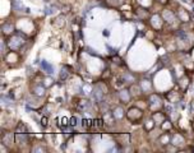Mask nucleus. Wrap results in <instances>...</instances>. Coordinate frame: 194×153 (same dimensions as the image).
<instances>
[{
    "instance_id": "24",
    "label": "nucleus",
    "mask_w": 194,
    "mask_h": 153,
    "mask_svg": "<svg viewBox=\"0 0 194 153\" xmlns=\"http://www.w3.org/2000/svg\"><path fill=\"white\" fill-rule=\"evenodd\" d=\"M160 1H161V3H166V0H160Z\"/></svg>"
},
{
    "instance_id": "3",
    "label": "nucleus",
    "mask_w": 194,
    "mask_h": 153,
    "mask_svg": "<svg viewBox=\"0 0 194 153\" xmlns=\"http://www.w3.org/2000/svg\"><path fill=\"white\" fill-rule=\"evenodd\" d=\"M102 97H104V92L101 91L98 87H96V88L93 89V93H92V98L96 101V102H100V101L102 100Z\"/></svg>"
},
{
    "instance_id": "13",
    "label": "nucleus",
    "mask_w": 194,
    "mask_h": 153,
    "mask_svg": "<svg viewBox=\"0 0 194 153\" xmlns=\"http://www.w3.org/2000/svg\"><path fill=\"white\" fill-rule=\"evenodd\" d=\"M3 31H4L5 33H9V32H13V26L12 24H9V23H6L3 26Z\"/></svg>"
},
{
    "instance_id": "10",
    "label": "nucleus",
    "mask_w": 194,
    "mask_h": 153,
    "mask_svg": "<svg viewBox=\"0 0 194 153\" xmlns=\"http://www.w3.org/2000/svg\"><path fill=\"white\" fill-rule=\"evenodd\" d=\"M114 114V116L116 117V119H121L123 116H124V114H123V110L120 109V107H118V109L115 110V112H112Z\"/></svg>"
},
{
    "instance_id": "1",
    "label": "nucleus",
    "mask_w": 194,
    "mask_h": 153,
    "mask_svg": "<svg viewBox=\"0 0 194 153\" xmlns=\"http://www.w3.org/2000/svg\"><path fill=\"white\" fill-rule=\"evenodd\" d=\"M22 45H23V40L19 37H13L9 40V47L12 48V50H17V48H19Z\"/></svg>"
},
{
    "instance_id": "11",
    "label": "nucleus",
    "mask_w": 194,
    "mask_h": 153,
    "mask_svg": "<svg viewBox=\"0 0 194 153\" xmlns=\"http://www.w3.org/2000/svg\"><path fill=\"white\" fill-rule=\"evenodd\" d=\"M68 75H69V72L66 70L65 68H63L61 72H60V79H61V81H65V79L68 78Z\"/></svg>"
},
{
    "instance_id": "21",
    "label": "nucleus",
    "mask_w": 194,
    "mask_h": 153,
    "mask_svg": "<svg viewBox=\"0 0 194 153\" xmlns=\"http://www.w3.org/2000/svg\"><path fill=\"white\" fill-rule=\"evenodd\" d=\"M95 125H96V126H101V125H102V120L101 119L95 120Z\"/></svg>"
},
{
    "instance_id": "8",
    "label": "nucleus",
    "mask_w": 194,
    "mask_h": 153,
    "mask_svg": "<svg viewBox=\"0 0 194 153\" xmlns=\"http://www.w3.org/2000/svg\"><path fill=\"white\" fill-rule=\"evenodd\" d=\"M27 133H17V137H16V139H17V142L18 143H22V142H24L27 139V135H26Z\"/></svg>"
},
{
    "instance_id": "5",
    "label": "nucleus",
    "mask_w": 194,
    "mask_h": 153,
    "mask_svg": "<svg viewBox=\"0 0 194 153\" xmlns=\"http://www.w3.org/2000/svg\"><path fill=\"white\" fill-rule=\"evenodd\" d=\"M1 142L5 145H10V144H12V142H13V135L10 133H5L4 135H3V138H1Z\"/></svg>"
},
{
    "instance_id": "7",
    "label": "nucleus",
    "mask_w": 194,
    "mask_h": 153,
    "mask_svg": "<svg viewBox=\"0 0 194 153\" xmlns=\"http://www.w3.org/2000/svg\"><path fill=\"white\" fill-rule=\"evenodd\" d=\"M17 133H27V126L24 125V123H18L17 125Z\"/></svg>"
},
{
    "instance_id": "16",
    "label": "nucleus",
    "mask_w": 194,
    "mask_h": 153,
    "mask_svg": "<svg viewBox=\"0 0 194 153\" xmlns=\"http://www.w3.org/2000/svg\"><path fill=\"white\" fill-rule=\"evenodd\" d=\"M69 121H70V123H69V124H70V126H77V121H78V119H77L75 116H73Z\"/></svg>"
},
{
    "instance_id": "4",
    "label": "nucleus",
    "mask_w": 194,
    "mask_h": 153,
    "mask_svg": "<svg viewBox=\"0 0 194 153\" xmlns=\"http://www.w3.org/2000/svg\"><path fill=\"white\" fill-rule=\"evenodd\" d=\"M33 93H35L36 96H38V97L44 96V95H45V87H42V84L35 86V87H33Z\"/></svg>"
},
{
    "instance_id": "6",
    "label": "nucleus",
    "mask_w": 194,
    "mask_h": 153,
    "mask_svg": "<svg viewBox=\"0 0 194 153\" xmlns=\"http://www.w3.org/2000/svg\"><path fill=\"white\" fill-rule=\"evenodd\" d=\"M12 6L14 8V10H23V12H30L27 8H24V6L22 4H19V3H17V1H12Z\"/></svg>"
},
{
    "instance_id": "20",
    "label": "nucleus",
    "mask_w": 194,
    "mask_h": 153,
    "mask_svg": "<svg viewBox=\"0 0 194 153\" xmlns=\"http://www.w3.org/2000/svg\"><path fill=\"white\" fill-rule=\"evenodd\" d=\"M33 152L35 153H37V152H45V148H42V147H36L33 149Z\"/></svg>"
},
{
    "instance_id": "22",
    "label": "nucleus",
    "mask_w": 194,
    "mask_h": 153,
    "mask_svg": "<svg viewBox=\"0 0 194 153\" xmlns=\"http://www.w3.org/2000/svg\"><path fill=\"white\" fill-rule=\"evenodd\" d=\"M164 128H166V129H170L171 128V125L169 124V121H166V124H164Z\"/></svg>"
},
{
    "instance_id": "14",
    "label": "nucleus",
    "mask_w": 194,
    "mask_h": 153,
    "mask_svg": "<svg viewBox=\"0 0 194 153\" xmlns=\"http://www.w3.org/2000/svg\"><path fill=\"white\" fill-rule=\"evenodd\" d=\"M164 17H167V18H169L167 22H172V20H175V14H172L171 12H165Z\"/></svg>"
},
{
    "instance_id": "17",
    "label": "nucleus",
    "mask_w": 194,
    "mask_h": 153,
    "mask_svg": "<svg viewBox=\"0 0 194 153\" xmlns=\"http://www.w3.org/2000/svg\"><path fill=\"white\" fill-rule=\"evenodd\" d=\"M120 97H121V100L124 101V102H128V100H129V95H128V93H126V91H125V93H121Z\"/></svg>"
},
{
    "instance_id": "9",
    "label": "nucleus",
    "mask_w": 194,
    "mask_h": 153,
    "mask_svg": "<svg viewBox=\"0 0 194 153\" xmlns=\"http://www.w3.org/2000/svg\"><path fill=\"white\" fill-rule=\"evenodd\" d=\"M88 107H90V103H88L87 101H80L79 105H78V109H79L80 111H86Z\"/></svg>"
},
{
    "instance_id": "18",
    "label": "nucleus",
    "mask_w": 194,
    "mask_h": 153,
    "mask_svg": "<svg viewBox=\"0 0 194 153\" xmlns=\"http://www.w3.org/2000/svg\"><path fill=\"white\" fill-rule=\"evenodd\" d=\"M178 37H180V38H183V40H186V38H188V34H186L185 32H178Z\"/></svg>"
},
{
    "instance_id": "19",
    "label": "nucleus",
    "mask_w": 194,
    "mask_h": 153,
    "mask_svg": "<svg viewBox=\"0 0 194 153\" xmlns=\"http://www.w3.org/2000/svg\"><path fill=\"white\" fill-rule=\"evenodd\" d=\"M41 126H47V119H46V117H42V119H41Z\"/></svg>"
},
{
    "instance_id": "12",
    "label": "nucleus",
    "mask_w": 194,
    "mask_h": 153,
    "mask_svg": "<svg viewBox=\"0 0 194 153\" xmlns=\"http://www.w3.org/2000/svg\"><path fill=\"white\" fill-rule=\"evenodd\" d=\"M82 125L84 128H90V126H92V125H95V124H93V121L90 120V119H83L82 120Z\"/></svg>"
},
{
    "instance_id": "2",
    "label": "nucleus",
    "mask_w": 194,
    "mask_h": 153,
    "mask_svg": "<svg viewBox=\"0 0 194 153\" xmlns=\"http://www.w3.org/2000/svg\"><path fill=\"white\" fill-rule=\"evenodd\" d=\"M41 68H42V70L46 72L47 74H52V73H54V67H52L51 64H49L47 61H45V60L41 61Z\"/></svg>"
},
{
    "instance_id": "23",
    "label": "nucleus",
    "mask_w": 194,
    "mask_h": 153,
    "mask_svg": "<svg viewBox=\"0 0 194 153\" xmlns=\"http://www.w3.org/2000/svg\"><path fill=\"white\" fill-rule=\"evenodd\" d=\"M51 82H52L51 79H50V78H47V79H46V86H50V84H51Z\"/></svg>"
},
{
    "instance_id": "15",
    "label": "nucleus",
    "mask_w": 194,
    "mask_h": 153,
    "mask_svg": "<svg viewBox=\"0 0 194 153\" xmlns=\"http://www.w3.org/2000/svg\"><path fill=\"white\" fill-rule=\"evenodd\" d=\"M59 121H60V126H61V129L63 128H66V125H68V119H66V117H60V119H58Z\"/></svg>"
}]
</instances>
